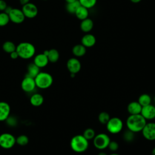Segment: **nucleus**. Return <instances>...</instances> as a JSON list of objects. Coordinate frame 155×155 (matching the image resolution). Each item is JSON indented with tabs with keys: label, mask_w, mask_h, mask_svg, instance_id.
Instances as JSON below:
<instances>
[{
	"label": "nucleus",
	"mask_w": 155,
	"mask_h": 155,
	"mask_svg": "<svg viewBox=\"0 0 155 155\" xmlns=\"http://www.w3.org/2000/svg\"><path fill=\"white\" fill-rule=\"evenodd\" d=\"M147 124V120L140 114H130L126 120V125L128 130L137 133L142 131Z\"/></svg>",
	"instance_id": "obj_1"
},
{
	"label": "nucleus",
	"mask_w": 155,
	"mask_h": 155,
	"mask_svg": "<svg viewBox=\"0 0 155 155\" xmlns=\"http://www.w3.org/2000/svg\"><path fill=\"white\" fill-rule=\"evenodd\" d=\"M19 57L23 59H28L34 56L36 52L35 46L27 42L19 43L16 48Z\"/></svg>",
	"instance_id": "obj_2"
},
{
	"label": "nucleus",
	"mask_w": 155,
	"mask_h": 155,
	"mask_svg": "<svg viewBox=\"0 0 155 155\" xmlns=\"http://www.w3.org/2000/svg\"><path fill=\"white\" fill-rule=\"evenodd\" d=\"M88 140L82 134L73 136L70 140V147L76 153H83L88 148Z\"/></svg>",
	"instance_id": "obj_3"
},
{
	"label": "nucleus",
	"mask_w": 155,
	"mask_h": 155,
	"mask_svg": "<svg viewBox=\"0 0 155 155\" xmlns=\"http://www.w3.org/2000/svg\"><path fill=\"white\" fill-rule=\"evenodd\" d=\"M35 81L36 87L41 89H46L52 85L53 79L50 73L40 71L35 78Z\"/></svg>",
	"instance_id": "obj_4"
},
{
	"label": "nucleus",
	"mask_w": 155,
	"mask_h": 155,
	"mask_svg": "<svg viewBox=\"0 0 155 155\" xmlns=\"http://www.w3.org/2000/svg\"><path fill=\"white\" fill-rule=\"evenodd\" d=\"M124 124L122 120L117 117H110L106 124V128L108 132L111 134H117L120 133L123 128Z\"/></svg>",
	"instance_id": "obj_5"
},
{
	"label": "nucleus",
	"mask_w": 155,
	"mask_h": 155,
	"mask_svg": "<svg viewBox=\"0 0 155 155\" xmlns=\"http://www.w3.org/2000/svg\"><path fill=\"white\" fill-rule=\"evenodd\" d=\"M93 145L97 150H103L107 148L111 141L110 137L105 133H99L96 135L94 137Z\"/></svg>",
	"instance_id": "obj_6"
},
{
	"label": "nucleus",
	"mask_w": 155,
	"mask_h": 155,
	"mask_svg": "<svg viewBox=\"0 0 155 155\" xmlns=\"http://www.w3.org/2000/svg\"><path fill=\"white\" fill-rule=\"evenodd\" d=\"M16 144V137L11 133L0 134V147L4 149H10Z\"/></svg>",
	"instance_id": "obj_7"
},
{
	"label": "nucleus",
	"mask_w": 155,
	"mask_h": 155,
	"mask_svg": "<svg viewBox=\"0 0 155 155\" xmlns=\"http://www.w3.org/2000/svg\"><path fill=\"white\" fill-rule=\"evenodd\" d=\"M10 21L15 24H21L25 20V16L22 10L17 8H12L8 13Z\"/></svg>",
	"instance_id": "obj_8"
},
{
	"label": "nucleus",
	"mask_w": 155,
	"mask_h": 155,
	"mask_svg": "<svg viewBox=\"0 0 155 155\" xmlns=\"http://www.w3.org/2000/svg\"><path fill=\"white\" fill-rule=\"evenodd\" d=\"M21 88L26 93H31L36 88L35 78L30 77L28 76H25L21 82Z\"/></svg>",
	"instance_id": "obj_9"
},
{
	"label": "nucleus",
	"mask_w": 155,
	"mask_h": 155,
	"mask_svg": "<svg viewBox=\"0 0 155 155\" xmlns=\"http://www.w3.org/2000/svg\"><path fill=\"white\" fill-rule=\"evenodd\" d=\"M142 133L144 138L148 140H155V123H147L142 130Z\"/></svg>",
	"instance_id": "obj_10"
},
{
	"label": "nucleus",
	"mask_w": 155,
	"mask_h": 155,
	"mask_svg": "<svg viewBox=\"0 0 155 155\" xmlns=\"http://www.w3.org/2000/svg\"><path fill=\"white\" fill-rule=\"evenodd\" d=\"M21 10L25 17L28 18H33L36 17L38 13V10L36 5L31 2H28L22 5Z\"/></svg>",
	"instance_id": "obj_11"
},
{
	"label": "nucleus",
	"mask_w": 155,
	"mask_h": 155,
	"mask_svg": "<svg viewBox=\"0 0 155 155\" xmlns=\"http://www.w3.org/2000/svg\"><path fill=\"white\" fill-rule=\"evenodd\" d=\"M67 68L70 73L76 74L81 69V63L76 58H71L67 62Z\"/></svg>",
	"instance_id": "obj_12"
},
{
	"label": "nucleus",
	"mask_w": 155,
	"mask_h": 155,
	"mask_svg": "<svg viewBox=\"0 0 155 155\" xmlns=\"http://www.w3.org/2000/svg\"><path fill=\"white\" fill-rule=\"evenodd\" d=\"M140 114L147 120L155 118V106L152 104L142 107Z\"/></svg>",
	"instance_id": "obj_13"
},
{
	"label": "nucleus",
	"mask_w": 155,
	"mask_h": 155,
	"mask_svg": "<svg viewBox=\"0 0 155 155\" xmlns=\"http://www.w3.org/2000/svg\"><path fill=\"white\" fill-rule=\"evenodd\" d=\"M10 106L4 101L0 102V122L5 121L10 114Z\"/></svg>",
	"instance_id": "obj_14"
},
{
	"label": "nucleus",
	"mask_w": 155,
	"mask_h": 155,
	"mask_svg": "<svg viewBox=\"0 0 155 155\" xmlns=\"http://www.w3.org/2000/svg\"><path fill=\"white\" fill-rule=\"evenodd\" d=\"M48 62L49 61L47 56L44 53H40L36 55L33 60V63L40 68L47 66Z\"/></svg>",
	"instance_id": "obj_15"
},
{
	"label": "nucleus",
	"mask_w": 155,
	"mask_h": 155,
	"mask_svg": "<svg viewBox=\"0 0 155 155\" xmlns=\"http://www.w3.org/2000/svg\"><path fill=\"white\" fill-rule=\"evenodd\" d=\"M96 37L90 33H87L84 35L81 39V44L87 47H91L96 44Z\"/></svg>",
	"instance_id": "obj_16"
},
{
	"label": "nucleus",
	"mask_w": 155,
	"mask_h": 155,
	"mask_svg": "<svg viewBox=\"0 0 155 155\" xmlns=\"http://www.w3.org/2000/svg\"><path fill=\"white\" fill-rule=\"evenodd\" d=\"M142 107L137 101H133L128 104L127 106V111L130 114H140Z\"/></svg>",
	"instance_id": "obj_17"
},
{
	"label": "nucleus",
	"mask_w": 155,
	"mask_h": 155,
	"mask_svg": "<svg viewBox=\"0 0 155 155\" xmlns=\"http://www.w3.org/2000/svg\"><path fill=\"white\" fill-rule=\"evenodd\" d=\"M43 53L47 56L48 61L51 63H55L59 60V51L54 48H52L49 50H45Z\"/></svg>",
	"instance_id": "obj_18"
},
{
	"label": "nucleus",
	"mask_w": 155,
	"mask_h": 155,
	"mask_svg": "<svg viewBox=\"0 0 155 155\" xmlns=\"http://www.w3.org/2000/svg\"><path fill=\"white\" fill-rule=\"evenodd\" d=\"M44 101V96L40 93H33L30 98V102L34 107H39L42 105Z\"/></svg>",
	"instance_id": "obj_19"
},
{
	"label": "nucleus",
	"mask_w": 155,
	"mask_h": 155,
	"mask_svg": "<svg viewBox=\"0 0 155 155\" xmlns=\"http://www.w3.org/2000/svg\"><path fill=\"white\" fill-rule=\"evenodd\" d=\"M93 21L90 18H86L82 21H81L80 24V28L81 30L84 33H88L93 28Z\"/></svg>",
	"instance_id": "obj_20"
},
{
	"label": "nucleus",
	"mask_w": 155,
	"mask_h": 155,
	"mask_svg": "<svg viewBox=\"0 0 155 155\" xmlns=\"http://www.w3.org/2000/svg\"><path fill=\"white\" fill-rule=\"evenodd\" d=\"M88 14H89L88 9L82 6V5H80L78 8V9L76 10V11L74 13L76 18L81 21H82L85 19L87 18L88 16Z\"/></svg>",
	"instance_id": "obj_21"
},
{
	"label": "nucleus",
	"mask_w": 155,
	"mask_h": 155,
	"mask_svg": "<svg viewBox=\"0 0 155 155\" xmlns=\"http://www.w3.org/2000/svg\"><path fill=\"white\" fill-rule=\"evenodd\" d=\"M86 47L82 44L75 45L72 48V53L76 57H82L86 53Z\"/></svg>",
	"instance_id": "obj_22"
},
{
	"label": "nucleus",
	"mask_w": 155,
	"mask_h": 155,
	"mask_svg": "<svg viewBox=\"0 0 155 155\" xmlns=\"http://www.w3.org/2000/svg\"><path fill=\"white\" fill-rule=\"evenodd\" d=\"M40 72V68L36 65L33 62L30 63L27 66V76L35 78L38 74Z\"/></svg>",
	"instance_id": "obj_23"
},
{
	"label": "nucleus",
	"mask_w": 155,
	"mask_h": 155,
	"mask_svg": "<svg viewBox=\"0 0 155 155\" xmlns=\"http://www.w3.org/2000/svg\"><path fill=\"white\" fill-rule=\"evenodd\" d=\"M81 5L79 2L78 0H76L75 1H73L72 2L67 3L65 8L66 10L70 14H74L75 13L76 10Z\"/></svg>",
	"instance_id": "obj_24"
},
{
	"label": "nucleus",
	"mask_w": 155,
	"mask_h": 155,
	"mask_svg": "<svg viewBox=\"0 0 155 155\" xmlns=\"http://www.w3.org/2000/svg\"><path fill=\"white\" fill-rule=\"evenodd\" d=\"M137 102L141 105L142 107H144L151 104V96L146 93L142 94L138 98Z\"/></svg>",
	"instance_id": "obj_25"
},
{
	"label": "nucleus",
	"mask_w": 155,
	"mask_h": 155,
	"mask_svg": "<svg viewBox=\"0 0 155 155\" xmlns=\"http://www.w3.org/2000/svg\"><path fill=\"white\" fill-rule=\"evenodd\" d=\"M16 48V45L12 41H6L2 45L3 50L5 52L9 54L15 51Z\"/></svg>",
	"instance_id": "obj_26"
},
{
	"label": "nucleus",
	"mask_w": 155,
	"mask_h": 155,
	"mask_svg": "<svg viewBox=\"0 0 155 155\" xmlns=\"http://www.w3.org/2000/svg\"><path fill=\"white\" fill-rule=\"evenodd\" d=\"M110 119V114L105 111L101 112L98 115V120L99 122L103 125H106Z\"/></svg>",
	"instance_id": "obj_27"
},
{
	"label": "nucleus",
	"mask_w": 155,
	"mask_h": 155,
	"mask_svg": "<svg viewBox=\"0 0 155 155\" xmlns=\"http://www.w3.org/2000/svg\"><path fill=\"white\" fill-rule=\"evenodd\" d=\"M29 142L28 137L24 134H21L16 137V143L21 146H25L28 144Z\"/></svg>",
	"instance_id": "obj_28"
},
{
	"label": "nucleus",
	"mask_w": 155,
	"mask_h": 155,
	"mask_svg": "<svg viewBox=\"0 0 155 155\" xmlns=\"http://www.w3.org/2000/svg\"><path fill=\"white\" fill-rule=\"evenodd\" d=\"M81 5L89 9L95 6L97 0H78Z\"/></svg>",
	"instance_id": "obj_29"
},
{
	"label": "nucleus",
	"mask_w": 155,
	"mask_h": 155,
	"mask_svg": "<svg viewBox=\"0 0 155 155\" xmlns=\"http://www.w3.org/2000/svg\"><path fill=\"white\" fill-rule=\"evenodd\" d=\"M82 135L85 137V138L89 140L94 139V136H96V133L93 128H88L84 130Z\"/></svg>",
	"instance_id": "obj_30"
},
{
	"label": "nucleus",
	"mask_w": 155,
	"mask_h": 155,
	"mask_svg": "<svg viewBox=\"0 0 155 155\" xmlns=\"http://www.w3.org/2000/svg\"><path fill=\"white\" fill-rule=\"evenodd\" d=\"M10 21L8 15L4 12L0 13V27H4L8 24Z\"/></svg>",
	"instance_id": "obj_31"
},
{
	"label": "nucleus",
	"mask_w": 155,
	"mask_h": 155,
	"mask_svg": "<svg viewBox=\"0 0 155 155\" xmlns=\"http://www.w3.org/2000/svg\"><path fill=\"white\" fill-rule=\"evenodd\" d=\"M134 133H135L128 130L124 133L123 137L125 141L128 142H130L133 141L134 138Z\"/></svg>",
	"instance_id": "obj_32"
},
{
	"label": "nucleus",
	"mask_w": 155,
	"mask_h": 155,
	"mask_svg": "<svg viewBox=\"0 0 155 155\" xmlns=\"http://www.w3.org/2000/svg\"><path fill=\"white\" fill-rule=\"evenodd\" d=\"M108 148H109V150L111 151H116L118 150L119 148V144L116 141H110L109 143V145L108 146Z\"/></svg>",
	"instance_id": "obj_33"
},
{
	"label": "nucleus",
	"mask_w": 155,
	"mask_h": 155,
	"mask_svg": "<svg viewBox=\"0 0 155 155\" xmlns=\"http://www.w3.org/2000/svg\"><path fill=\"white\" fill-rule=\"evenodd\" d=\"M5 121L7 122V124L9 126H11V127L15 126L17 124V119L15 117H13V116H10V115L6 119Z\"/></svg>",
	"instance_id": "obj_34"
},
{
	"label": "nucleus",
	"mask_w": 155,
	"mask_h": 155,
	"mask_svg": "<svg viewBox=\"0 0 155 155\" xmlns=\"http://www.w3.org/2000/svg\"><path fill=\"white\" fill-rule=\"evenodd\" d=\"M7 7V3L4 0H0V12H4Z\"/></svg>",
	"instance_id": "obj_35"
},
{
	"label": "nucleus",
	"mask_w": 155,
	"mask_h": 155,
	"mask_svg": "<svg viewBox=\"0 0 155 155\" xmlns=\"http://www.w3.org/2000/svg\"><path fill=\"white\" fill-rule=\"evenodd\" d=\"M10 58L13 59H16L19 57V55H18V53L16 50L12 52L11 53H10Z\"/></svg>",
	"instance_id": "obj_36"
},
{
	"label": "nucleus",
	"mask_w": 155,
	"mask_h": 155,
	"mask_svg": "<svg viewBox=\"0 0 155 155\" xmlns=\"http://www.w3.org/2000/svg\"><path fill=\"white\" fill-rule=\"evenodd\" d=\"M19 2L21 5H24L30 2V0H19Z\"/></svg>",
	"instance_id": "obj_37"
},
{
	"label": "nucleus",
	"mask_w": 155,
	"mask_h": 155,
	"mask_svg": "<svg viewBox=\"0 0 155 155\" xmlns=\"http://www.w3.org/2000/svg\"><path fill=\"white\" fill-rule=\"evenodd\" d=\"M142 0H130L131 2H133V3H138L139 2H140Z\"/></svg>",
	"instance_id": "obj_38"
},
{
	"label": "nucleus",
	"mask_w": 155,
	"mask_h": 155,
	"mask_svg": "<svg viewBox=\"0 0 155 155\" xmlns=\"http://www.w3.org/2000/svg\"><path fill=\"white\" fill-rule=\"evenodd\" d=\"M97 155H107V153H105V152L101 151V152H100L99 153H98Z\"/></svg>",
	"instance_id": "obj_39"
},
{
	"label": "nucleus",
	"mask_w": 155,
	"mask_h": 155,
	"mask_svg": "<svg viewBox=\"0 0 155 155\" xmlns=\"http://www.w3.org/2000/svg\"><path fill=\"white\" fill-rule=\"evenodd\" d=\"M66 1L67 3H70V2H72L73 1H75L76 0H65Z\"/></svg>",
	"instance_id": "obj_40"
},
{
	"label": "nucleus",
	"mask_w": 155,
	"mask_h": 155,
	"mask_svg": "<svg viewBox=\"0 0 155 155\" xmlns=\"http://www.w3.org/2000/svg\"><path fill=\"white\" fill-rule=\"evenodd\" d=\"M151 154H152V155H155V147L153 149L152 152H151Z\"/></svg>",
	"instance_id": "obj_41"
},
{
	"label": "nucleus",
	"mask_w": 155,
	"mask_h": 155,
	"mask_svg": "<svg viewBox=\"0 0 155 155\" xmlns=\"http://www.w3.org/2000/svg\"><path fill=\"white\" fill-rule=\"evenodd\" d=\"M110 155H119V154H117V153H112V154H110Z\"/></svg>",
	"instance_id": "obj_42"
},
{
	"label": "nucleus",
	"mask_w": 155,
	"mask_h": 155,
	"mask_svg": "<svg viewBox=\"0 0 155 155\" xmlns=\"http://www.w3.org/2000/svg\"><path fill=\"white\" fill-rule=\"evenodd\" d=\"M154 106H155V96L154 97Z\"/></svg>",
	"instance_id": "obj_43"
},
{
	"label": "nucleus",
	"mask_w": 155,
	"mask_h": 155,
	"mask_svg": "<svg viewBox=\"0 0 155 155\" xmlns=\"http://www.w3.org/2000/svg\"><path fill=\"white\" fill-rule=\"evenodd\" d=\"M44 1H47V0H44Z\"/></svg>",
	"instance_id": "obj_44"
}]
</instances>
